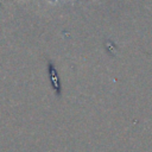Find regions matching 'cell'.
<instances>
[{"label": "cell", "instance_id": "1", "mask_svg": "<svg viewBox=\"0 0 152 152\" xmlns=\"http://www.w3.org/2000/svg\"><path fill=\"white\" fill-rule=\"evenodd\" d=\"M49 72L51 75V80L55 84V88H57L59 90V81H58V75H57V70L55 69L52 63H49Z\"/></svg>", "mask_w": 152, "mask_h": 152}]
</instances>
